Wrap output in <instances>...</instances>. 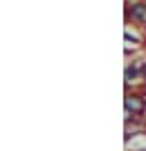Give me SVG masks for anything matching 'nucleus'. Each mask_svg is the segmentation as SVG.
<instances>
[{
  "mask_svg": "<svg viewBox=\"0 0 146 151\" xmlns=\"http://www.w3.org/2000/svg\"><path fill=\"white\" fill-rule=\"evenodd\" d=\"M126 108L128 112L132 110V112H142L144 110V101L139 99V96H126Z\"/></svg>",
  "mask_w": 146,
  "mask_h": 151,
  "instance_id": "1",
  "label": "nucleus"
},
{
  "mask_svg": "<svg viewBox=\"0 0 146 151\" xmlns=\"http://www.w3.org/2000/svg\"><path fill=\"white\" fill-rule=\"evenodd\" d=\"M132 16L139 19V21H146V7L144 5H135V7H132Z\"/></svg>",
  "mask_w": 146,
  "mask_h": 151,
  "instance_id": "2",
  "label": "nucleus"
}]
</instances>
